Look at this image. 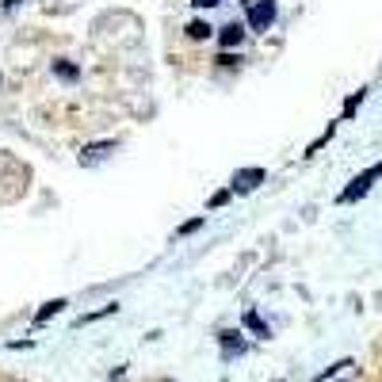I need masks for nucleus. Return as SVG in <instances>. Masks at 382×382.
<instances>
[{"instance_id": "nucleus-1", "label": "nucleus", "mask_w": 382, "mask_h": 382, "mask_svg": "<svg viewBox=\"0 0 382 382\" xmlns=\"http://www.w3.org/2000/svg\"><path fill=\"white\" fill-rule=\"evenodd\" d=\"M374 180H382V161H379L374 168H367V172H359L356 180H352L348 188L341 191V195H336V203H359V199L367 195V191L374 188Z\"/></svg>"}, {"instance_id": "nucleus-9", "label": "nucleus", "mask_w": 382, "mask_h": 382, "mask_svg": "<svg viewBox=\"0 0 382 382\" xmlns=\"http://www.w3.org/2000/svg\"><path fill=\"white\" fill-rule=\"evenodd\" d=\"M210 31H214V27H210V23H203V19H191V23H188V39H191V42H203V39H210Z\"/></svg>"}, {"instance_id": "nucleus-4", "label": "nucleus", "mask_w": 382, "mask_h": 382, "mask_svg": "<svg viewBox=\"0 0 382 382\" xmlns=\"http://www.w3.org/2000/svg\"><path fill=\"white\" fill-rule=\"evenodd\" d=\"M218 344H222V356L225 359H237V356H245V352H249V341H241V332H233V329L218 332Z\"/></svg>"}, {"instance_id": "nucleus-20", "label": "nucleus", "mask_w": 382, "mask_h": 382, "mask_svg": "<svg viewBox=\"0 0 382 382\" xmlns=\"http://www.w3.org/2000/svg\"><path fill=\"white\" fill-rule=\"evenodd\" d=\"M0 84H4V77H0Z\"/></svg>"}, {"instance_id": "nucleus-18", "label": "nucleus", "mask_w": 382, "mask_h": 382, "mask_svg": "<svg viewBox=\"0 0 382 382\" xmlns=\"http://www.w3.org/2000/svg\"><path fill=\"white\" fill-rule=\"evenodd\" d=\"M0 4H4V8H16V4H23V0H0Z\"/></svg>"}, {"instance_id": "nucleus-6", "label": "nucleus", "mask_w": 382, "mask_h": 382, "mask_svg": "<svg viewBox=\"0 0 382 382\" xmlns=\"http://www.w3.org/2000/svg\"><path fill=\"white\" fill-rule=\"evenodd\" d=\"M115 145H119L115 138H108V141H96V145H84V153H81V165H92V161L108 157V150H115Z\"/></svg>"}, {"instance_id": "nucleus-19", "label": "nucleus", "mask_w": 382, "mask_h": 382, "mask_svg": "<svg viewBox=\"0 0 382 382\" xmlns=\"http://www.w3.org/2000/svg\"><path fill=\"white\" fill-rule=\"evenodd\" d=\"M241 4H245V8H249V4H252V0H241Z\"/></svg>"}, {"instance_id": "nucleus-2", "label": "nucleus", "mask_w": 382, "mask_h": 382, "mask_svg": "<svg viewBox=\"0 0 382 382\" xmlns=\"http://www.w3.org/2000/svg\"><path fill=\"white\" fill-rule=\"evenodd\" d=\"M275 12H279L275 0H252L249 4V27L252 31H268V27L275 23Z\"/></svg>"}, {"instance_id": "nucleus-13", "label": "nucleus", "mask_w": 382, "mask_h": 382, "mask_svg": "<svg viewBox=\"0 0 382 382\" xmlns=\"http://www.w3.org/2000/svg\"><path fill=\"white\" fill-rule=\"evenodd\" d=\"M332 134H336V123H332V126H329V130H325V134H321V138H317V141H310V145H306V157H314V153H317V150H321L325 141H329V138H332Z\"/></svg>"}, {"instance_id": "nucleus-15", "label": "nucleus", "mask_w": 382, "mask_h": 382, "mask_svg": "<svg viewBox=\"0 0 382 382\" xmlns=\"http://www.w3.org/2000/svg\"><path fill=\"white\" fill-rule=\"evenodd\" d=\"M218 66H225V69H233V66H241V58H237V54H230V50H225V54H218Z\"/></svg>"}, {"instance_id": "nucleus-7", "label": "nucleus", "mask_w": 382, "mask_h": 382, "mask_svg": "<svg viewBox=\"0 0 382 382\" xmlns=\"http://www.w3.org/2000/svg\"><path fill=\"white\" fill-rule=\"evenodd\" d=\"M54 77H58V81H69V84H77V81H81V69H77L73 61L58 58V61H54Z\"/></svg>"}, {"instance_id": "nucleus-5", "label": "nucleus", "mask_w": 382, "mask_h": 382, "mask_svg": "<svg viewBox=\"0 0 382 382\" xmlns=\"http://www.w3.org/2000/svg\"><path fill=\"white\" fill-rule=\"evenodd\" d=\"M245 42V23H225L222 31H218V46L222 50H233V46H241Z\"/></svg>"}, {"instance_id": "nucleus-10", "label": "nucleus", "mask_w": 382, "mask_h": 382, "mask_svg": "<svg viewBox=\"0 0 382 382\" xmlns=\"http://www.w3.org/2000/svg\"><path fill=\"white\" fill-rule=\"evenodd\" d=\"M245 325H249V329L257 332V336H272V329H268V325L260 321V314H252V310H249V314H245Z\"/></svg>"}, {"instance_id": "nucleus-3", "label": "nucleus", "mask_w": 382, "mask_h": 382, "mask_svg": "<svg viewBox=\"0 0 382 382\" xmlns=\"http://www.w3.org/2000/svg\"><path fill=\"white\" fill-rule=\"evenodd\" d=\"M264 180H268V172H264V168H241V172H233L230 191H233V195H249V191H257Z\"/></svg>"}, {"instance_id": "nucleus-8", "label": "nucleus", "mask_w": 382, "mask_h": 382, "mask_svg": "<svg viewBox=\"0 0 382 382\" xmlns=\"http://www.w3.org/2000/svg\"><path fill=\"white\" fill-rule=\"evenodd\" d=\"M69 306V302L66 299H54V302H46V306H42L39 310V314H34V325H42V321H50V317L54 314H61V310H66Z\"/></svg>"}, {"instance_id": "nucleus-12", "label": "nucleus", "mask_w": 382, "mask_h": 382, "mask_svg": "<svg viewBox=\"0 0 382 382\" xmlns=\"http://www.w3.org/2000/svg\"><path fill=\"white\" fill-rule=\"evenodd\" d=\"M230 199H233V191H230V188H222V191H214V195L207 199V207H210V210H218V207H225Z\"/></svg>"}, {"instance_id": "nucleus-14", "label": "nucleus", "mask_w": 382, "mask_h": 382, "mask_svg": "<svg viewBox=\"0 0 382 382\" xmlns=\"http://www.w3.org/2000/svg\"><path fill=\"white\" fill-rule=\"evenodd\" d=\"M115 302H111V306H103V310H96V314H84V317H77V325H88V321H96V317H111V314H115Z\"/></svg>"}, {"instance_id": "nucleus-17", "label": "nucleus", "mask_w": 382, "mask_h": 382, "mask_svg": "<svg viewBox=\"0 0 382 382\" xmlns=\"http://www.w3.org/2000/svg\"><path fill=\"white\" fill-rule=\"evenodd\" d=\"M191 4H195V8H218L222 0H191Z\"/></svg>"}, {"instance_id": "nucleus-11", "label": "nucleus", "mask_w": 382, "mask_h": 382, "mask_svg": "<svg viewBox=\"0 0 382 382\" xmlns=\"http://www.w3.org/2000/svg\"><path fill=\"white\" fill-rule=\"evenodd\" d=\"M363 96H367V88L352 92V96H348V103H344V119H352V115H356V108L363 103Z\"/></svg>"}, {"instance_id": "nucleus-16", "label": "nucleus", "mask_w": 382, "mask_h": 382, "mask_svg": "<svg viewBox=\"0 0 382 382\" xmlns=\"http://www.w3.org/2000/svg\"><path fill=\"white\" fill-rule=\"evenodd\" d=\"M199 225H203V218H191V222H183L180 230H176V237H188V233H195Z\"/></svg>"}]
</instances>
